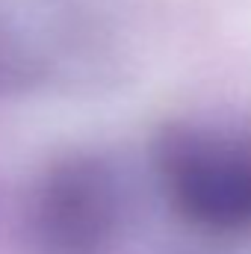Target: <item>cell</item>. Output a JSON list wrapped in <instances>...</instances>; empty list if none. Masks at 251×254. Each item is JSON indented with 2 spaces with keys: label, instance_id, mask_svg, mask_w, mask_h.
<instances>
[{
  "label": "cell",
  "instance_id": "1",
  "mask_svg": "<svg viewBox=\"0 0 251 254\" xmlns=\"http://www.w3.org/2000/svg\"><path fill=\"white\" fill-rule=\"evenodd\" d=\"M157 175L169 207L189 228L210 237L251 231V139L210 127L166 130Z\"/></svg>",
  "mask_w": 251,
  "mask_h": 254
},
{
  "label": "cell",
  "instance_id": "2",
  "mask_svg": "<svg viewBox=\"0 0 251 254\" xmlns=\"http://www.w3.org/2000/svg\"><path fill=\"white\" fill-rule=\"evenodd\" d=\"M125 225L116 169L95 154H68L48 166L24 204L36 254H110Z\"/></svg>",
  "mask_w": 251,
  "mask_h": 254
},
{
  "label": "cell",
  "instance_id": "3",
  "mask_svg": "<svg viewBox=\"0 0 251 254\" xmlns=\"http://www.w3.org/2000/svg\"><path fill=\"white\" fill-rule=\"evenodd\" d=\"M92 0H0V89L51 80L86 65L92 24Z\"/></svg>",
  "mask_w": 251,
  "mask_h": 254
}]
</instances>
